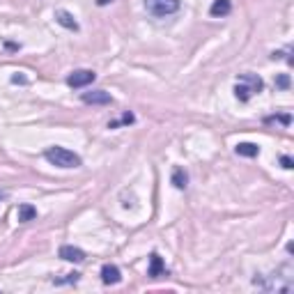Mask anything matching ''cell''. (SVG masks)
<instances>
[{
  "label": "cell",
  "instance_id": "6da1fadb",
  "mask_svg": "<svg viewBox=\"0 0 294 294\" xmlns=\"http://www.w3.org/2000/svg\"><path fill=\"white\" fill-rule=\"evenodd\" d=\"M44 156L49 163L58 165V168H78L80 165V156L76 154V152L67 150V147H60V145L49 147V150L44 152Z\"/></svg>",
  "mask_w": 294,
  "mask_h": 294
},
{
  "label": "cell",
  "instance_id": "7a4b0ae2",
  "mask_svg": "<svg viewBox=\"0 0 294 294\" xmlns=\"http://www.w3.org/2000/svg\"><path fill=\"white\" fill-rule=\"evenodd\" d=\"M255 285H260V287L267 289V292H292L294 289V276L274 274V276H267V283H255Z\"/></svg>",
  "mask_w": 294,
  "mask_h": 294
},
{
  "label": "cell",
  "instance_id": "3957f363",
  "mask_svg": "<svg viewBox=\"0 0 294 294\" xmlns=\"http://www.w3.org/2000/svg\"><path fill=\"white\" fill-rule=\"evenodd\" d=\"M147 10L154 16H168L180 10V0H147Z\"/></svg>",
  "mask_w": 294,
  "mask_h": 294
},
{
  "label": "cell",
  "instance_id": "277c9868",
  "mask_svg": "<svg viewBox=\"0 0 294 294\" xmlns=\"http://www.w3.org/2000/svg\"><path fill=\"white\" fill-rule=\"evenodd\" d=\"M95 78H97V74L92 69H76L67 76V85L69 88H85V85H90Z\"/></svg>",
  "mask_w": 294,
  "mask_h": 294
},
{
  "label": "cell",
  "instance_id": "5b68a950",
  "mask_svg": "<svg viewBox=\"0 0 294 294\" xmlns=\"http://www.w3.org/2000/svg\"><path fill=\"white\" fill-rule=\"evenodd\" d=\"M83 104H92V106H106L110 104V95L106 90H92V92H83L80 95Z\"/></svg>",
  "mask_w": 294,
  "mask_h": 294
},
{
  "label": "cell",
  "instance_id": "8992f818",
  "mask_svg": "<svg viewBox=\"0 0 294 294\" xmlns=\"http://www.w3.org/2000/svg\"><path fill=\"white\" fill-rule=\"evenodd\" d=\"M101 280L106 285H117L122 280V271L115 267V264H104L101 267Z\"/></svg>",
  "mask_w": 294,
  "mask_h": 294
},
{
  "label": "cell",
  "instance_id": "52a82bcc",
  "mask_svg": "<svg viewBox=\"0 0 294 294\" xmlns=\"http://www.w3.org/2000/svg\"><path fill=\"white\" fill-rule=\"evenodd\" d=\"M55 21L67 28V30H78V21L74 19V14H69L67 10H55Z\"/></svg>",
  "mask_w": 294,
  "mask_h": 294
},
{
  "label": "cell",
  "instance_id": "ba28073f",
  "mask_svg": "<svg viewBox=\"0 0 294 294\" xmlns=\"http://www.w3.org/2000/svg\"><path fill=\"white\" fill-rule=\"evenodd\" d=\"M60 258L67 260V262H83L85 260V253L80 248H76V246H62L60 248Z\"/></svg>",
  "mask_w": 294,
  "mask_h": 294
},
{
  "label": "cell",
  "instance_id": "9c48e42d",
  "mask_svg": "<svg viewBox=\"0 0 294 294\" xmlns=\"http://www.w3.org/2000/svg\"><path fill=\"white\" fill-rule=\"evenodd\" d=\"M237 80L244 85H248L250 90H253V95H258V92H262V78L255 74H239L237 76Z\"/></svg>",
  "mask_w": 294,
  "mask_h": 294
},
{
  "label": "cell",
  "instance_id": "30bf717a",
  "mask_svg": "<svg viewBox=\"0 0 294 294\" xmlns=\"http://www.w3.org/2000/svg\"><path fill=\"white\" fill-rule=\"evenodd\" d=\"M16 219H19V223H28V221H35L37 219V209L32 207V204H19V209H16Z\"/></svg>",
  "mask_w": 294,
  "mask_h": 294
},
{
  "label": "cell",
  "instance_id": "8fae6325",
  "mask_svg": "<svg viewBox=\"0 0 294 294\" xmlns=\"http://www.w3.org/2000/svg\"><path fill=\"white\" fill-rule=\"evenodd\" d=\"M147 274H150L152 278L165 276V264H163V260H161L156 253H152V255H150V271H147Z\"/></svg>",
  "mask_w": 294,
  "mask_h": 294
},
{
  "label": "cell",
  "instance_id": "7c38bea8",
  "mask_svg": "<svg viewBox=\"0 0 294 294\" xmlns=\"http://www.w3.org/2000/svg\"><path fill=\"white\" fill-rule=\"evenodd\" d=\"M230 12H232V3H230V0H214L209 7L212 16H228Z\"/></svg>",
  "mask_w": 294,
  "mask_h": 294
},
{
  "label": "cell",
  "instance_id": "4fadbf2b",
  "mask_svg": "<svg viewBox=\"0 0 294 294\" xmlns=\"http://www.w3.org/2000/svg\"><path fill=\"white\" fill-rule=\"evenodd\" d=\"M234 152L239 156H248V159H253V156L260 154V147L255 143H239L237 147H234Z\"/></svg>",
  "mask_w": 294,
  "mask_h": 294
},
{
  "label": "cell",
  "instance_id": "5bb4252c",
  "mask_svg": "<svg viewBox=\"0 0 294 294\" xmlns=\"http://www.w3.org/2000/svg\"><path fill=\"white\" fill-rule=\"evenodd\" d=\"M189 184V175H186L184 168H175L173 170V186L175 189H186Z\"/></svg>",
  "mask_w": 294,
  "mask_h": 294
},
{
  "label": "cell",
  "instance_id": "9a60e30c",
  "mask_svg": "<svg viewBox=\"0 0 294 294\" xmlns=\"http://www.w3.org/2000/svg\"><path fill=\"white\" fill-rule=\"evenodd\" d=\"M276 85H278L280 90L289 88V76H287V74H278V76H276Z\"/></svg>",
  "mask_w": 294,
  "mask_h": 294
},
{
  "label": "cell",
  "instance_id": "2e32d148",
  "mask_svg": "<svg viewBox=\"0 0 294 294\" xmlns=\"http://www.w3.org/2000/svg\"><path fill=\"white\" fill-rule=\"evenodd\" d=\"M280 165H283L285 170H292L294 168V161L289 159V156H280Z\"/></svg>",
  "mask_w": 294,
  "mask_h": 294
},
{
  "label": "cell",
  "instance_id": "e0dca14e",
  "mask_svg": "<svg viewBox=\"0 0 294 294\" xmlns=\"http://www.w3.org/2000/svg\"><path fill=\"white\" fill-rule=\"evenodd\" d=\"M12 83H28V80H25V76H12Z\"/></svg>",
  "mask_w": 294,
  "mask_h": 294
},
{
  "label": "cell",
  "instance_id": "ac0fdd59",
  "mask_svg": "<svg viewBox=\"0 0 294 294\" xmlns=\"http://www.w3.org/2000/svg\"><path fill=\"white\" fill-rule=\"evenodd\" d=\"M108 3H113V0H97V5H99V7H104V5H108Z\"/></svg>",
  "mask_w": 294,
  "mask_h": 294
},
{
  "label": "cell",
  "instance_id": "d6986e66",
  "mask_svg": "<svg viewBox=\"0 0 294 294\" xmlns=\"http://www.w3.org/2000/svg\"><path fill=\"white\" fill-rule=\"evenodd\" d=\"M5 198H7V195H5V193H3V191H0V200H5Z\"/></svg>",
  "mask_w": 294,
  "mask_h": 294
}]
</instances>
